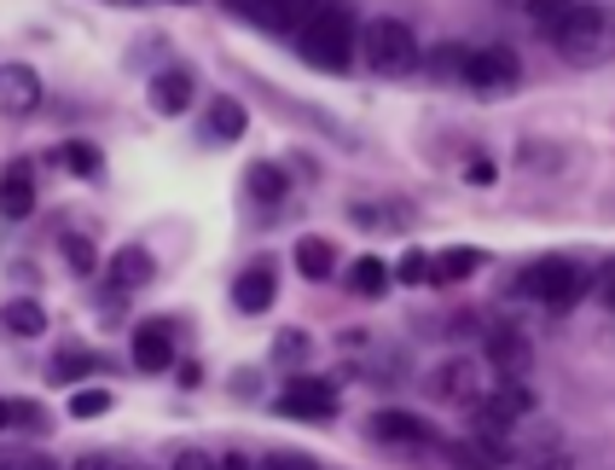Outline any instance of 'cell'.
Segmentation results:
<instances>
[{
  "instance_id": "1",
  "label": "cell",
  "mask_w": 615,
  "mask_h": 470,
  "mask_svg": "<svg viewBox=\"0 0 615 470\" xmlns=\"http://www.w3.org/2000/svg\"><path fill=\"white\" fill-rule=\"evenodd\" d=\"M355 18H348L343 7H320L308 12V24L297 30V53L308 58L314 70H348V58H355Z\"/></svg>"
},
{
  "instance_id": "2",
  "label": "cell",
  "mask_w": 615,
  "mask_h": 470,
  "mask_svg": "<svg viewBox=\"0 0 615 470\" xmlns=\"http://www.w3.org/2000/svg\"><path fill=\"white\" fill-rule=\"evenodd\" d=\"M551 41H558V53L575 58V65H604V58L615 53V18L604 7H575L569 24Z\"/></svg>"
},
{
  "instance_id": "3",
  "label": "cell",
  "mask_w": 615,
  "mask_h": 470,
  "mask_svg": "<svg viewBox=\"0 0 615 470\" xmlns=\"http://www.w3.org/2000/svg\"><path fill=\"white\" fill-rule=\"evenodd\" d=\"M360 53L378 76H406L418 65V35L406 30L401 18H372V24L360 30Z\"/></svg>"
},
{
  "instance_id": "4",
  "label": "cell",
  "mask_w": 615,
  "mask_h": 470,
  "mask_svg": "<svg viewBox=\"0 0 615 470\" xmlns=\"http://www.w3.org/2000/svg\"><path fill=\"white\" fill-rule=\"evenodd\" d=\"M517 291L528 302H546V309H575L581 291H586V273L575 268V261H563V256H546V261H535V268H523Z\"/></svg>"
},
{
  "instance_id": "5",
  "label": "cell",
  "mask_w": 615,
  "mask_h": 470,
  "mask_svg": "<svg viewBox=\"0 0 615 470\" xmlns=\"http://www.w3.org/2000/svg\"><path fill=\"white\" fill-rule=\"evenodd\" d=\"M279 413H284V418L320 424V418L337 413V390H332L325 378H291V383H284V395H279Z\"/></svg>"
},
{
  "instance_id": "6",
  "label": "cell",
  "mask_w": 615,
  "mask_h": 470,
  "mask_svg": "<svg viewBox=\"0 0 615 470\" xmlns=\"http://www.w3.org/2000/svg\"><path fill=\"white\" fill-rule=\"evenodd\" d=\"M465 81L482 93H500L517 81V53L511 47H482V53H465Z\"/></svg>"
},
{
  "instance_id": "7",
  "label": "cell",
  "mask_w": 615,
  "mask_h": 470,
  "mask_svg": "<svg viewBox=\"0 0 615 470\" xmlns=\"http://www.w3.org/2000/svg\"><path fill=\"white\" fill-rule=\"evenodd\" d=\"M320 0H244V18H256L261 30H279V35H297L308 24V12H314Z\"/></svg>"
},
{
  "instance_id": "8",
  "label": "cell",
  "mask_w": 615,
  "mask_h": 470,
  "mask_svg": "<svg viewBox=\"0 0 615 470\" xmlns=\"http://www.w3.org/2000/svg\"><path fill=\"white\" fill-rule=\"evenodd\" d=\"M273 296H279V273H273V261H256V268H244V273H238V284H233L238 314H268V309H273Z\"/></svg>"
},
{
  "instance_id": "9",
  "label": "cell",
  "mask_w": 615,
  "mask_h": 470,
  "mask_svg": "<svg viewBox=\"0 0 615 470\" xmlns=\"http://www.w3.org/2000/svg\"><path fill=\"white\" fill-rule=\"evenodd\" d=\"M41 105V76L30 65H7L0 70V111L7 116H30Z\"/></svg>"
},
{
  "instance_id": "10",
  "label": "cell",
  "mask_w": 615,
  "mask_h": 470,
  "mask_svg": "<svg viewBox=\"0 0 615 470\" xmlns=\"http://www.w3.org/2000/svg\"><path fill=\"white\" fill-rule=\"evenodd\" d=\"M134 366H139V372H169V366H175V332L163 320H152V325H139V332H134Z\"/></svg>"
},
{
  "instance_id": "11",
  "label": "cell",
  "mask_w": 615,
  "mask_h": 470,
  "mask_svg": "<svg viewBox=\"0 0 615 470\" xmlns=\"http://www.w3.org/2000/svg\"><path fill=\"white\" fill-rule=\"evenodd\" d=\"M30 210H35V180H30L24 163H18V169L0 175V215H7V221H24Z\"/></svg>"
},
{
  "instance_id": "12",
  "label": "cell",
  "mask_w": 615,
  "mask_h": 470,
  "mask_svg": "<svg viewBox=\"0 0 615 470\" xmlns=\"http://www.w3.org/2000/svg\"><path fill=\"white\" fill-rule=\"evenodd\" d=\"M187 105H192V76H187V70H163V76H152V111L180 116Z\"/></svg>"
},
{
  "instance_id": "13",
  "label": "cell",
  "mask_w": 615,
  "mask_h": 470,
  "mask_svg": "<svg viewBox=\"0 0 615 470\" xmlns=\"http://www.w3.org/2000/svg\"><path fill=\"white\" fill-rule=\"evenodd\" d=\"M152 268H157L152 250H139V244H122V250L111 256V284H116V291H139V284L152 279Z\"/></svg>"
},
{
  "instance_id": "14",
  "label": "cell",
  "mask_w": 615,
  "mask_h": 470,
  "mask_svg": "<svg viewBox=\"0 0 615 470\" xmlns=\"http://www.w3.org/2000/svg\"><path fill=\"white\" fill-rule=\"evenodd\" d=\"M372 436H383V441H406V447H424L436 430H429L424 418H413V413H395V406H389V413H378V418H372Z\"/></svg>"
},
{
  "instance_id": "15",
  "label": "cell",
  "mask_w": 615,
  "mask_h": 470,
  "mask_svg": "<svg viewBox=\"0 0 615 470\" xmlns=\"http://www.w3.org/2000/svg\"><path fill=\"white\" fill-rule=\"evenodd\" d=\"M297 268H302V279H332L337 273L332 238H297Z\"/></svg>"
},
{
  "instance_id": "16",
  "label": "cell",
  "mask_w": 615,
  "mask_h": 470,
  "mask_svg": "<svg viewBox=\"0 0 615 470\" xmlns=\"http://www.w3.org/2000/svg\"><path fill=\"white\" fill-rule=\"evenodd\" d=\"M389 279H395V273H389L378 256H360L355 268H348V291H355V296H383Z\"/></svg>"
},
{
  "instance_id": "17",
  "label": "cell",
  "mask_w": 615,
  "mask_h": 470,
  "mask_svg": "<svg viewBox=\"0 0 615 470\" xmlns=\"http://www.w3.org/2000/svg\"><path fill=\"white\" fill-rule=\"evenodd\" d=\"M244 128H250V116H244L238 99H215V105H210V134L215 139H238Z\"/></svg>"
},
{
  "instance_id": "18",
  "label": "cell",
  "mask_w": 615,
  "mask_h": 470,
  "mask_svg": "<svg viewBox=\"0 0 615 470\" xmlns=\"http://www.w3.org/2000/svg\"><path fill=\"white\" fill-rule=\"evenodd\" d=\"M482 268V250H470V244H459V250H447L429 261V279H465V273H477Z\"/></svg>"
},
{
  "instance_id": "19",
  "label": "cell",
  "mask_w": 615,
  "mask_h": 470,
  "mask_svg": "<svg viewBox=\"0 0 615 470\" xmlns=\"http://www.w3.org/2000/svg\"><path fill=\"white\" fill-rule=\"evenodd\" d=\"M0 320H7L18 337H41V332H47V314H41V302H30V296L7 302V314H0Z\"/></svg>"
},
{
  "instance_id": "20",
  "label": "cell",
  "mask_w": 615,
  "mask_h": 470,
  "mask_svg": "<svg viewBox=\"0 0 615 470\" xmlns=\"http://www.w3.org/2000/svg\"><path fill=\"white\" fill-rule=\"evenodd\" d=\"M488 355H494L500 372H523V366H528V349H523L517 332H494V337H488Z\"/></svg>"
},
{
  "instance_id": "21",
  "label": "cell",
  "mask_w": 615,
  "mask_h": 470,
  "mask_svg": "<svg viewBox=\"0 0 615 470\" xmlns=\"http://www.w3.org/2000/svg\"><path fill=\"white\" fill-rule=\"evenodd\" d=\"M58 163H65L70 175H81V180H93L99 169H105V157H99V146H88V139H70V146L58 152Z\"/></svg>"
},
{
  "instance_id": "22",
  "label": "cell",
  "mask_w": 615,
  "mask_h": 470,
  "mask_svg": "<svg viewBox=\"0 0 615 470\" xmlns=\"http://www.w3.org/2000/svg\"><path fill=\"white\" fill-rule=\"evenodd\" d=\"M569 12H575V0H528V18H535L540 35H558L569 24Z\"/></svg>"
},
{
  "instance_id": "23",
  "label": "cell",
  "mask_w": 615,
  "mask_h": 470,
  "mask_svg": "<svg viewBox=\"0 0 615 470\" xmlns=\"http://www.w3.org/2000/svg\"><path fill=\"white\" fill-rule=\"evenodd\" d=\"M93 366H99L93 355H81V349H70V355H58V360L47 366V378H53V383H76V378H88V372H93Z\"/></svg>"
},
{
  "instance_id": "24",
  "label": "cell",
  "mask_w": 615,
  "mask_h": 470,
  "mask_svg": "<svg viewBox=\"0 0 615 470\" xmlns=\"http://www.w3.org/2000/svg\"><path fill=\"white\" fill-rule=\"evenodd\" d=\"M250 198H261V203L284 198V175L273 169V163H256V169H250Z\"/></svg>"
},
{
  "instance_id": "25",
  "label": "cell",
  "mask_w": 615,
  "mask_h": 470,
  "mask_svg": "<svg viewBox=\"0 0 615 470\" xmlns=\"http://www.w3.org/2000/svg\"><path fill=\"white\" fill-rule=\"evenodd\" d=\"M111 413V390H76L70 395V418H105Z\"/></svg>"
},
{
  "instance_id": "26",
  "label": "cell",
  "mask_w": 615,
  "mask_h": 470,
  "mask_svg": "<svg viewBox=\"0 0 615 470\" xmlns=\"http://www.w3.org/2000/svg\"><path fill=\"white\" fill-rule=\"evenodd\" d=\"M436 395H470V366H441L436 372Z\"/></svg>"
},
{
  "instance_id": "27",
  "label": "cell",
  "mask_w": 615,
  "mask_h": 470,
  "mask_svg": "<svg viewBox=\"0 0 615 470\" xmlns=\"http://www.w3.org/2000/svg\"><path fill=\"white\" fill-rule=\"evenodd\" d=\"M395 279H401V284H424V279H429V256H424V250H406L401 268H395Z\"/></svg>"
},
{
  "instance_id": "28",
  "label": "cell",
  "mask_w": 615,
  "mask_h": 470,
  "mask_svg": "<svg viewBox=\"0 0 615 470\" xmlns=\"http://www.w3.org/2000/svg\"><path fill=\"white\" fill-rule=\"evenodd\" d=\"M302 355H308V337H302V332H279V343H273V360L291 366V360H302Z\"/></svg>"
},
{
  "instance_id": "29",
  "label": "cell",
  "mask_w": 615,
  "mask_h": 470,
  "mask_svg": "<svg viewBox=\"0 0 615 470\" xmlns=\"http://www.w3.org/2000/svg\"><path fill=\"white\" fill-rule=\"evenodd\" d=\"M0 470H58L47 454H0Z\"/></svg>"
},
{
  "instance_id": "30",
  "label": "cell",
  "mask_w": 615,
  "mask_h": 470,
  "mask_svg": "<svg viewBox=\"0 0 615 470\" xmlns=\"http://www.w3.org/2000/svg\"><path fill=\"white\" fill-rule=\"evenodd\" d=\"M65 256H70L76 273H93V244L88 238H65Z\"/></svg>"
},
{
  "instance_id": "31",
  "label": "cell",
  "mask_w": 615,
  "mask_h": 470,
  "mask_svg": "<svg viewBox=\"0 0 615 470\" xmlns=\"http://www.w3.org/2000/svg\"><path fill=\"white\" fill-rule=\"evenodd\" d=\"M261 470H314V459H308V454H268Z\"/></svg>"
},
{
  "instance_id": "32",
  "label": "cell",
  "mask_w": 615,
  "mask_h": 470,
  "mask_svg": "<svg viewBox=\"0 0 615 470\" xmlns=\"http://www.w3.org/2000/svg\"><path fill=\"white\" fill-rule=\"evenodd\" d=\"M70 470H128V465H122L116 454H81Z\"/></svg>"
},
{
  "instance_id": "33",
  "label": "cell",
  "mask_w": 615,
  "mask_h": 470,
  "mask_svg": "<svg viewBox=\"0 0 615 470\" xmlns=\"http://www.w3.org/2000/svg\"><path fill=\"white\" fill-rule=\"evenodd\" d=\"M175 470H221V459H210V454H198V447H187V454L175 459Z\"/></svg>"
},
{
  "instance_id": "34",
  "label": "cell",
  "mask_w": 615,
  "mask_h": 470,
  "mask_svg": "<svg viewBox=\"0 0 615 470\" xmlns=\"http://www.w3.org/2000/svg\"><path fill=\"white\" fill-rule=\"evenodd\" d=\"M599 296L610 302V309H615V261H610V268L599 273Z\"/></svg>"
},
{
  "instance_id": "35",
  "label": "cell",
  "mask_w": 615,
  "mask_h": 470,
  "mask_svg": "<svg viewBox=\"0 0 615 470\" xmlns=\"http://www.w3.org/2000/svg\"><path fill=\"white\" fill-rule=\"evenodd\" d=\"M470 180H477V187H494V163L477 157V163H470Z\"/></svg>"
},
{
  "instance_id": "36",
  "label": "cell",
  "mask_w": 615,
  "mask_h": 470,
  "mask_svg": "<svg viewBox=\"0 0 615 470\" xmlns=\"http://www.w3.org/2000/svg\"><path fill=\"white\" fill-rule=\"evenodd\" d=\"M0 430H12V401H0Z\"/></svg>"
},
{
  "instance_id": "37",
  "label": "cell",
  "mask_w": 615,
  "mask_h": 470,
  "mask_svg": "<svg viewBox=\"0 0 615 470\" xmlns=\"http://www.w3.org/2000/svg\"><path fill=\"white\" fill-rule=\"evenodd\" d=\"M221 470H250V465H244L238 454H227V459H221Z\"/></svg>"
},
{
  "instance_id": "38",
  "label": "cell",
  "mask_w": 615,
  "mask_h": 470,
  "mask_svg": "<svg viewBox=\"0 0 615 470\" xmlns=\"http://www.w3.org/2000/svg\"><path fill=\"white\" fill-rule=\"evenodd\" d=\"M227 7H244V0H227Z\"/></svg>"
},
{
  "instance_id": "39",
  "label": "cell",
  "mask_w": 615,
  "mask_h": 470,
  "mask_svg": "<svg viewBox=\"0 0 615 470\" xmlns=\"http://www.w3.org/2000/svg\"><path fill=\"white\" fill-rule=\"evenodd\" d=\"M180 7H192V0H180Z\"/></svg>"
}]
</instances>
